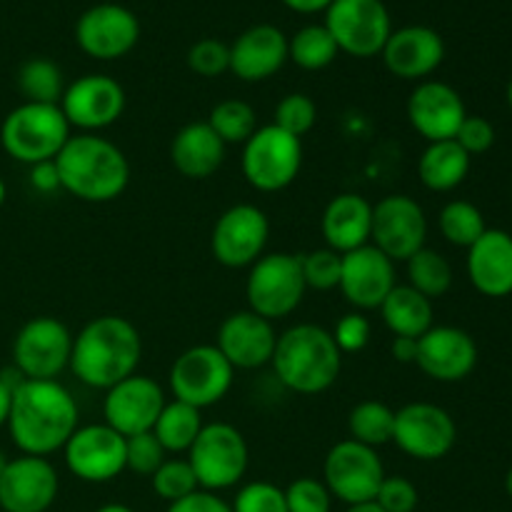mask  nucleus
I'll use <instances>...</instances> for the list:
<instances>
[{
	"instance_id": "obj_1",
	"label": "nucleus",
	"mask_w": 512,
	"mask_h": 512,
	"mask_svg": "<svg viewBox=\"0 0 512 512\" xmlns=\"http://www.w3.org/2000/svg\"><path fill=\"white\" fill-rule=\"evenodd\" d=\"M78 403L58 380H25L13 393L8 430L23 455L48 458L80 428Z\"/></svg>"
},
{
	"instance_id": "obj_2",
	"label": "nucleus",
	"mask_w": 512,
	"mask_h": 512,
	"mask_svg": "<svg viewBox=\"0 0 512 512\" xmlns=\"http://www.w3.org/2000/svg\"><path fill=\"white\" fill-rule=\"evenodd\" d=\"M143 355L138 328L120 315H100L73 338L70 370L83 385L110 390L135 375Z\"/></svg>"
},
{
	"instance_id": "obj_3",
	"label": "nucleus",
	"mask_w": 512,
	"mask_h": 512,
	"mask_svg": "<svg viewBox=\"0 0 512 512\" xmlns=\"http://www.w3.org/2000/svg\"><path fill=\"white\" fill-rule=\"evenodd\" d=\"M60 190L85 203H110L130 183V163L113 140L98 133L70 135L55 158Z\"/></svg>"
},
{
	"instance_id": "obj_4",
	"label": "nucleus",
	"mask_w": 512,
	"mask_h": 512,
	"mask_svg": "<svg viewBox=\"0 0 512 512\" xmlns=\"http://www.w3.org/2000/svg\"><path fill=\"white\" fill-rule=\"evenodd\" d=\"M270 365L288 390L298 395H318L338 380L343 353L330 330L300 323L278 335Z\"/></svg>"
},
{
	"instance_id": "obj_5",
	"label": "nucleus",
	"mask_w": 512,
	"mask_h": 512,
	"mask_svg": "<svg viewBox=\"0 0 512 512\" xmlns=\"http://www.w3.org/2000/svg\"><path fill=\"white\" fill-rule=\"evenodd\" d=\"M70 138V125L60 105L20 103L0 125V145L13 160L38 165L55 160Z\"/></svg>"
},
{
	"instance_id": "obj_6",
	"label": "nucleus",
	"mask_w": 512,
	"mask_h": 512,
	"mask_svg": "<svg viewBox=\"0 0 512 512\" xmlns=\"http://www.w3.org/2000/svg\"><path fill=\"white\" fill-rule=\"evenodd\" d=\"M308 285H305L300 255L268 253L250 265L245 280V298L248 310L258 313L265 320L288 318L300 308Z\"/></svg>"
},
{
	"instance_id": "obj_7",
	"label": "nucleus",
	"mask_w": 512,
	"mask_h": 512,
	"mask_svg": "<svg viewBox=\"0 0 512 512\" xmlns=\"http://www.w3.org/2000/svg\"><path fill=\"white\" fill-rule=\"evenodd\" d=\"M188 463L198 478L200 490L220 493L235 488L248 473L250 450L243 433L235 425H203L200 435L188 450Z\"/></svg>"
},
{
	"instance_id": "obj_8",
	"label": "nucleus",
	"mask_w": 512,
	"mask_h": 512,
	"mask_svg": "<svg viewBox=\"0 0 512 512\" xmlns=\"http://www.w3.org/2000/svg\"><path fill=\"white\" fill-rule=\"evenodd\" d=\"M243 178L260 193H278L295 183L303 168V143L278 125H263L243 145Z\"/></svg>"
},
{
	"instance_id": "obj_9",
	"label": "nucleus",
	"mask_w": 512,
	"mask_h": 512,
	"mask_svg": "<svg viewBox=\"0 0 512 512\" xmlns=\"http://www.w3.org/2000/svg\"><path fill=\"white\" fill-rule=\"evenodd\" d=\"M325 28L340 53L373 58L383 53L393 23L383 0H333L325 10Z\"/></svg>"
},
{
	"instance_id": "obj_10",
	"label": "nucleus",
	"mask_w": 512,
	"mask_h": 512,
	"mask_svg": "<svg viewBox=\"0 0 512 512\" xmlns=\"http://www.w3.org/2000/svg\"><path fill=\"white\" fill-rule=\"evenodd\" d=\"M235 368L215 345H193L175 358L170 390L175 400L203 410L220 403L233 388Z\"/></svg>"
},
{
	"instance_id": "obj_11",
	"label": "nucleus",
	"mask_w": 512,
	"mask_h": 512,
	"mask_svg": "<svg viewBox=\"0 0 512 512\" xmlns=\"http://www.w3.org/2000/svg\"><path fill=\"white\" fill-rule=\"evenodd\" d=\"M73 335L58 318L40 315L28 320L13 340V368L25 380H55L70 368Z\"/></svg>"
},
{
	"instance_id": "obj_12",
	"label": "nucleus",
	"mask_w": 512,
	"mask_h": 512,
	"mask_svg": "<svg viewBox=\"0 0 512 512\" xmlns=\"http://www.w3.org/2000/svg\"><path fill=\"white\" fill-rule=\"evenodd\" d=\"M323 483L330 495L345 505L370 503L385 480L378 450L355 440H340L328 450L323 463Z\"/></svg>"
},
{
	"instance_id": "obj_13",
	"label": "nucleus",
	"mask_w": 512,
	"mask_h": 512,
	"mask_svg": "<svg viewBox=\"0 0 512 512\" xmlns=\"http://www.w3.org/2000/svg\"><path fill=\"white\" fill-rule=\"evenodd\" d=\"M428 218L420 203L410 195H388L373 205V233L370 245L388 255L393 263H408L418 250L425 248Z\"/></svg>"
},
{
	"instance_id": "obj_14",
	"label": "nucleus",
	"mask_w": 512,
	"mask_h": 512,
	"mask_svg": "<svg viewBox=\"0 0 512 512\" xmlns=\"http://www.w3.org/2000/svg\"><path fill=\"white\" fill-rule=\"evenodd\" d=\"M270 238L268 215L250 203L233 205L213 225L210 250L225 268H250L265 255Z\"/></svg>"
},
{
	"instance_id": "obj_15",
	"label": "nucleus",
	"mask_w": 512,
	"mask_h": 512,
	"mask_svg": "<svg viewBox=\"0 0 512 512\" xmlns=\"http://www.w3.org/2000/svg\"><path fill=\"white\" fill-rule=\"evenodd\" d=\"M458 428L450 413L433 403H408L395 410L393 443L415 460H440L453 450Z\"/></svg>"
},
{
	"instance_id": "obj_16",
	"label": "nucleus",
	"mask_w": 512,
	"mask_h": 512,
	"mask_svg": "<svg viewBox=\"0 0 512 512\" xmlns=\"http://www.w3.org/2000/svg\"><path fill=\"white\" fill-rule=\"evenodd\" d=\"M60 110L70 128H78L83 133H98L120 120L125 110V90L110 75H83L75 83L65 85Z\"/></svg>"
},
{
	"instance_id": "obj_17",
	"label": "nucleus",
	"mask_w": 512,
	"mask_h": 512,
	"mask_svg": "<svg viewBox=\"0 0 512 512\" xmlns=\"http://www.w3.org/2000/svg\"><path fill=\"white\" fill-rule=\"evenodd\" d=\"M165 393L148 375H130L110 390H105L103 418L105 425L123 438L150 433L165 408Z\"/></svg>"
},
{
	"instance_id": "obj_18",
	"label": "nucleus",
	"mask_w": 512,
	"mask_h": 512,
	"mask_svg": "<svg viewBox=\"0 0 512 512\" xmlns=\"http://www.w3.org/2000/svg\"><path fill=\"white\" fill-rule=\"evenodd\" d=\"M140 23L125 5L100 3L85 10L75 23L80 50L95 60H118L138 45Z\"/></svg>"
},
{
	"instance_id": "obj_19",
	"label": "nucleus",
	"mask_w": 512,
	"mask_h": 512,
	"mask_svg": "<svg viewBox=\"0 0 512 512\" xmlns=\"http://www.w3.org/2000/svg\"><path fill=\"white\" fill-rule=\"evenodd\" d=\"M63 453L68 470L83 483H108L125 470V438L105 423L75 430Z\"/></svg>"
},
{
	"instance_id": "obj_20",
	"label": "nucleus",
	"mask_w": 512,
	"mask_h": 512,
	"mask_svg": "<svg viewBox=\"0 0 512 512\" xmlns=\"http://www.w3.org/2000/svg\"><path fill=\"white\" fill-rule=\"evenodd\" d=\"M58 470L48 458L20 455L0 475V510L48 512L58 498Z\"/></svg>"
},
{
	"instance_id": "obj_21",
	"label": "nucleus",
	"mask_w": 512,
	"mask_h": 512,
	"mask_svg": "<svg viewBox=\"0 0 512 512\" xmlns=\"http://www.w3.org/2000/svg\"><path fill=\"white\" fill-rule=\"evenodd\" d=\"M395 285V263L375 245L368 243L343 255L338 288L358 313L378 310Z\"/></svg>"
},
{
	"instance_id": "obj_22",
	"label": "nucleus",
	"mask_w": 512,
	"mask_h": 512,
	"mask_svg": "<svg viewBox=\"0 0 512 512\" xmlns=\"http://www.w3.org/2000/svg\"><path fill=\"white\" fill-rule=\"evenodd\" d=\"M478 363V345L465 330L453 325H433L418 338V365L438 383H458L473 373Z\"/></svg>"
},
{
	"instance_id": "obj_23",
	"label": "nucleus",
	"mask_w": 512,
	"mask_h": 512,
	"mask_svg": "<svg viewBox=\"0 0 512 512\" xmlns=\"http://www.w3.org/2000/svg\"><path fill=\"white\" fill-rule=\"evenodd\" d=\"M465 110L463 98L455 88L440 80H423L415 85L408 98V120L415 133L423 135L428 143L453 140L463 125Z\"/></svg>"
},
{
	"instance_id": "obj_24",
	"label": "nucleus",
	"mask_w": 512,
	"mask_h": 512,
	"mask_svg": "<svg viewBox=\"0 0 512 512\" xmlns=\"http://www.w3.org/2000/svg\"><path fill=\"white\" fill-rule=\"evenodd\" d=\"M275 343L278 333L270 320L260 318L253 310H238L223 320L215 348L235 370H255L273 360Z\"/></svg>"
},
{
	"instance_id": "obj_25",
	"label": "nucleus",
	"mask_w": 512,
	"mask_h": 512,
	"mask_svg": "<svg viewBox=\"0 0 512 512\" xmlns=\"http://www.w3.org/2000/svg\"><path fill=\"white\" fill-rule=\"evenodd\" d=\"M380 55L395 78L425 80L445 60V43L438 30L428 25H405L390 33Z\"/></svg>"
},
{
	"instance_id": "obj_26",
	"label": "nucleus",
	"mask_w": 512,
	"mask_h": 512,
	"mask_svg": "<svg viewBox=\"0 0 512 512\" xmlns=\"http://www.w3.org/2000/svg\"><path fill=\"white\" fill-rule=\"evenodd\" d=\"M288 60V38L280 28L260 23L230 45V73L245 83H260L278 73Z\"/></svg>"
},
{
	"instance_id": "obj_27",
	"label": "nucleus",
	"mask_w": 512,
	"mask_h": 512,
	"mask_svg": "<svg viewBox=\"0 0 512 512\" xmlns=\"http://www.w3.org/2000/svg\"><path fill=\"white\" fill-rule=\"evenodd\" d=\"M468 275L475 290L488 298L512 293V235L505 230H485L468 248Z\"/></svg>"
},
{
	"instance_id": "obj_28",
	"label": "nucleus",
	"mask_w": 512,
	"mask_h": 512,
	"mask_svg": "<svg viewBox=\"0 0 512 512\" xmlns=\"http://www.w3.org/2000/svg\"><path fill=\"white\" fill-rule=\"evenodd\" d=\"M320 230H323L325 248L335 250V253L345 255L350 250L363 248L370 243V233H373V205L363 195H335L325 205Z\"/></svg>"
},
{
	"instance_id": "obj_29",
	"label": "nucleus",
	"mask_w": 512,
	"mask_h": 512,
	"mask_svg": "<svg viewBox=\"0 0 512 512\" xmlns=\"http://www.w3.org/2000/svg\"><path fill=\"white\" fill-rule=\"evenodd\" d=\"M225 150L228 145L215 135V130L205 120H198L183 125L175 133L170 143V160L183 178L205 180L218 173L225 163Z\"/></svg>"
},
{
	"instance_id": "obj_30",
	"label": "nucleus",
	"mask_w": 512,
	"mask_h": 512,
	"mask_svg": "<svg viewBox=\"0 0 512 512\" xmlns=\"http://www.w3.org/2000/svg\"><path fill=\"white\" fill-rule=\"evenodd\" d=\"M378 310L385 328L398 338H423L433 328V303L410 285H395Z\"/></svg>"
},
{
	"instance_id": "obj_31",
	"label": "nucleus",
	"mask_w": 512,
	"mask_h": 512,
	"mask_svg": "<svg viewBox=\"0 0 512 512\" xmlns=\"http://www.w3.org/2000/svg\"><path fill=\"white\" fill-rule=\"evenodd\" d=\"M470 173V155L455 140L428 143L418 163V175L423 185L435 193L455 190Z\"/></svg>"
},
{
	"instance_id": "obj_32",
	"label": "nucleus",
	"mask_w": 512,
	"mask_h": 512,
	"mask_svg": "<svg viewBox=\"0 0 512 512\" xmlns=\"http://www.w3.org/2000/svg\"><path fill=\"white\" fill-rule=\"evenodd\" d=\"M200 430H203L200 410L188 403H180V400H173V403H165L163 413H160L158 423L153 428V435L160 440L165 453H188Z\"/></svg>"
},
{
	"instance_id": "obj_33",
	"label": "nucleus",
	"mask_w": 512,
	"mask_h": 512,
	"mask_svg": "<svg viewBox=\"0 0 512 512\" xmlns=\"http://www.w3.org/2000/svg\"><path fill=\"white\" fill-rule=\"evenodd\" d=\"M18 90L25 103L60 105L65 93L63 70L48 58H30L18 68Z\"/></svg>"
},
{
	"instance_id": "obj_34",
	"label": "nucleus",
	"mask_w": 512,
	"mask_h": 512,
	"mask_svg": "<svg viewBox=\"0 0 512 512\" xmlns=\"http://www.w3.org/2000/svg\"><path fill=\"white\" fill-rule=\"evenodd\" d=\"M393 428L395 410L380 400H363L348 415L350 440L368 445V448L378 450L380 445L393 443Z\"/></svg>"
},
{
	"instance_id": "obj_35",
	"label": "nucleus",
	"mask_w": 512,
	"mask_h": 512,
	"mask_svg": "<svg viewBox=\"0 0 512 512\" xmlns=\"http://www.w3.org/2000/svg\"><path fill=\"white\" fill-rule=\"evenodd\" d=\"M210 128L215 130L220 140L225 145H245L250 140V135L258 130V113L250 103L238 98L220 100L213 110H210V118L205 120Z\"/></svg>"
},
{
	"instance_id": "obj_36",
	"label": "nucleus",
	"mask_w": 512,
	"mask_h": 512,
	"mask_svg": "<svg viewBox=\"0 0 512 512\" xmlns=\"http://www.w3.org/2000/svg\"><path fill=\"white\" fill-rule=\"evenodd\" d=\"M338 45L325 25H305L288 38V60L303 70H323L338 58Z\"/></svg>"
},
{
	"instance_id": "obj_37",
	"label": "nucleus",
	"mask_w": 512,
	"mask_h": 512,
	"mask_svg": "<svg viewBox=\"0 0 512 512\" xmlns=\"http://www.w3.org/2000/svg\"><path fill=\"white\" fill-rule=\"evenodd\" d=\"M405 265H408V285L428 300L440 298L453 285V268L438 250H418Z\"/></svg>"
},
{
	"instance_id": "obj_38",
	"label": "nucleus",
	"mask_w": 512,
	"mask_h": 512,
	"mask_svg": "<svg viewBox=\"0 0 512 512\" xmlns=\"http://www.w3.org/2000/svg\"><path fill=\"white\" fill-rule=\"evenodd\" d=\"M440 233L448 243L458 245V248H470L478 243L480 235L485 233V218L473 203L468 200H453L440 210Z\"/></svg>"
},
{
	"instance_id": "obj_39",
	"label": "nucleus",
	"mask_w": 512,
	"mask_h": 512,
	"mask_svg": "<svg viewBox=\"0 0 512 512\" xmlns=\"http://www.w3.org/2000/svg\"><path fill=\"white\" fill-rule=\"evenodd\" d=\"M153 490L158 498H163L165 503L170 505L188 498V495L198 493L200 485H198V478H195L193 468H190L188 458L165 460V463L153 473Z\"/></svg>"
},
{
	"instance_id": "obj_40",
	"label": "nucleus",
	"mask_w": 512,
	"mask_h": 512,
	"mask_svg": "<svg viewBox=\"0 0 512 512\" xmlns=\"http://www.w3.org/2000/svg\"><path fill=\"white\" fill-rule=\"evenodd\" d=\"M315 123H318V108H315L313 98H308L305 93H290L275 105L273 125L295 135V138L308 135L315 128Z\"/></svg>"
},
{
	"instance_id": "obj_41",
	"label": "nucleus",
	"mask_w": 512,
	"mask_h": 512,
	"mask_svg": "<svg viewBox=\"0 0 512 512\" xmlns=\"http://www.w3.org/2000/svg\"><path fill=\"white\" fill-rule=\"evenodd\" d=\"M300 268L308 290H333L340 285V270H343V255L330 248L310 250L300 255Z\"/></svg>"
},
{
	"instance_id": "obj_42",
	"label": "nucleus",
	"mask_w": 512,
	"mask_h": 512,
	"mask_svg": "<svg viewBox=\"0 0 512 512\" xmlns=\"http://www.w3.org/2000/svg\"><path fill=\"white\" fill-rule=\"evenodd\" d=\"M165 460H168V453L153 435V430L125 438V470H130V473L153 478V473Z\"/></svg>"
},
{
	"instance_id": "obj_43",
	"label": "nucleus",
	"mask_w": 512,
	"mask_h": 512,
	"mask_svg": "<svg viewBox=\"0 0 512 512\" xmlns=\"http://www.w3.org/2000/svg\"><path fill=\"white\" fill-rule=\"evenodd\" d=\"M230 508L233 512H288V503H285L283 488L265 483V480H255L238 490Z\"/></svg>"
},
{
	"instance_id": "obj_44",
	"label": "nucleus",
	"mask_w": 512,
	"mask_h": 512,
	"mask_svg": "<svg viewBox=\"0 0 512 512\" xmlns=\"http://www.w3.org/2000/svg\"><path fill=\"white\" fill-rule=\"evenodd\" d=\"M188 68L200 78H218L230 70V45L215 38L198 40L188 50Z\"/></svg>"
},
{
	"instance_id": "obj_45",
	"label": "nucleus",
	"mask_w": 512,
	"mask_h": 512,
	"mask_svg": "<svg viewBox=\"0 0 512 512\" xmlns=\"http://www.w3.org/2000/svg\"><path fill=\"white\" fill-rule=\"evenodd\" d=\"M285 503H288V512H330L333 495L320 480L298 478L285 488Z\"/></svg>"
},
{
	"instance_id": "obj_46",
	"label": "nucleus",
	"mask_w": 512,
	"mask_h": 512,
	"mask_svg": "<svg viewBox=\"0 0 512 512\" xmlns=\"http://www.w3.org/2000/svg\"><path fill=\"white\" fill-rule=\"evenodd\" d=\"M418 500V488L403 475H385L378 495H375V503L385 512H415Z\"/></svg>"
},
{
	"instance_id": "obj_47",
	"label": "nucleus",
	"mask_w": 512,
	"mask_h": 512,
	"mask_svg": "<svg viewBox=\"0 0 512 512\" xmlns=\"http://www.w3.org/2000/svg\"><path fill=\"white\" fill-rule=\"evenodd\" d=\"M370 333H373V325L365 318L363 313H348L338 320L333 330V340L338 345L340 353H360L365 345L370 343Z\"/></svg>"
},
{
	"instance_id": "obj_48",
	"label": "nucleus",
	"mask_w": 512,
	"mask_h": 512,
	"mask_svg": "<svg viewBox=\"0 0 512 512\" xmlns=\"http://www.w3.org/2000/svg\"><path fill=\"white\" fill-rule=\"evenodd\" d=\"M455 143L465 150L468 155H480L485 150L493 148L495 143V128L480 115H465L463 125L455 133Z\"/></svg>"
},
{
	"instance_id": "obj_49",
	"label": "nucleus",
	"mask_w": 512,
	"mask_h": 512,
	"mask_svg": "<svg viewBox=\"0 0 512 512\" xmlns=\"http://www.w3.org/2000/svg\"><path fill=\"white\" fill-rule=\"evenodd\" d=\"M168 512H233L223 498L208 490H198V493L188 495V498L178 500L168 508Z\"/></svg>"
},
{
	"instance_id": "obj_50",
	"label": "nucleus",
	"mask_w": 512,
	"mask_h": 512,
	"mask_svg": "<svg viewBox=\"0 0 512 512\" xmlns=\"http://www.w3.org/2000/svg\"><path fill=\"white\" fill-rule=\"evenodd\" d=\"M30 183H33L35 190L40 193H53V190L60 188L58 168H55V160H45V163H38L30 168Z\"/></svg>"
},
{
	"instance_id": "obj_51",
	"label": "nucleus",
	"mask_w": 512,
	"mask_h": 512,
	"mask_svg": "<svg viewBox=\"0 0 512 512\" xmlns=\"http://www.w3.org/2000/svg\"><path fill=\"white\" fill-rule=\"evenodd\" d=\"M390 355L395 358V363L410 365L418 360V338H398L395 335L393 343H390Z\"/></svg>"
},
{
	"instance_id": "obj_52",
	"label": "nucleus",
	"mask_w": 512,
	"mask_h": 512,
	"mask_svg": "<svg viewBox=\"0 0 512 512\" xmlns=\"http://www.w3.org/2000/svg\"><path fill=\"white\" fill-rule=\"evenodd\" d=\"M283 3L295 13H320V10H328L333 0H283Z\"/></svg>"
},
{
	"instance_id": "obj_53",
	"label": "nucleus",
	"mask_w": 512,
	"mask_h": 512,
	"mask_svg": "<svg viewBox=\"0 0 512 512\" xmlns=\"http://www.w3.org/2000/svg\"><path fill=\"white\" fill-rule=\"evenodd\" d=\"M10 403H13V390L0 380V428L8 425V415H10Z\"/></svg>"
},
{
	"instance_id": "obj_54",
	"label": "nucleus",
	"mask_w": 512,
	"mask_h": 512,
	"mask_svg": "<svg viewBox=\"0 0 512 512\" xmlns=\"http://www.w3.org/2000/svg\"><path fill=\"white\" fill-rule=\"evenodd\" d=\"M345 512H385L383 508H380L375 500H370V503H358V505H348V510Z\"/></svg>"
},
{
	"instance_id": "obj_55",
	"label": "nucleus",
	"mask_w": 512,
	"mask_h": 512,
	"mask_svg": "<svg viewBox=\"0 0 512 512\" xmlns=\"http://www.w3.org/2000/svg\"><path fill=\"white\" fill-rule=\"evenodd\" d=\"M95 512H133L128 508V505H120V503H110V505H103V508H98Z\"/></svg>"
},
{
	"instance_id": "obj_56",
	"label": "nucleus",
	"mask_w": 512,
	"mask_h": 512,
	"mask_svg": "<svg viewBox=\"0 0 512 512\" xmlns=\"http://www.w3.org/2000/svg\"><path fill=\"white\" fill-rule=\"evenodd\" d=\"M8 463H10V458L3 453V450H0V475L5 473V468H8Z\"/></svg>"
},
{
	"instance_id": "obj_57",
	"label": "nucleus",
	"mask_w": 512,
	"mask_h": 512,
	"mask_svg": "<svg viewBox=\"0 0 512 512\" xmlns=\"http://www.w3.org/2000/svg\"><path fill=\"white\" fill-rule=\"evenodd\" d=\"M505 490H508V495L512 498V468H510L508 478H505Z\"/></svg>"
},
{
	"instance_id": "obj_58",
	"label": "nucleus",
	"mask_w": 512,
	"mask_h": 512,
	"mask_svg": "<svg viewBox=\"0 0 512 512\" xmlns=\"http://www.w3.org/2000/svg\"><path fill=\"white\" fill-rule=\"evenodd\" d=\"M3 203H5V183L0 180V208H3Z\"/></svg>"
},
{
	"instance_id": "obj_59",
	"label": "nucleus",
	"mask_w": 512,
	"mask_h": 512,
	"mask_svg": "<svg viewBox=\"0 0 512 512\" xmlns=\"http://www.w3.org/2000/svg\"><path fill=\"white\" fill-rule=\"evenodd\" d=\"M508 103H510V110H512V80H510V85H508Z\"/></svg>"
}]
</instances>
